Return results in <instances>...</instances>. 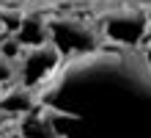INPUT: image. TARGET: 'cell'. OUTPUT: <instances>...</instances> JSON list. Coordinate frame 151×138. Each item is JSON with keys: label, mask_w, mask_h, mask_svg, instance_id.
<instances>
[{"label": "cell", "mask_w": 151, "mask_h": 138, "mask_svg": "<svg viewBox=\"0 0 151 138\" xmlns=\"http://www.w3.org/2000/svg\"><path fill=\"white\" fill-rule=\"evenodd\" d=\"M36 97L52 138H151V64L137 47L66 58Z\"/></svg>", "instance_id": "cell-1"}, {"label": "cell", "mask_w": 151, "mask_h": 138, "mask_svg": "<svg viewBox=\"0 0 151 138\" xmlns=\"http://www.w3.org/2000/svg\"><path fill=\"white\" fill-rule=\"evenodd\" d=\"M47 33H50V44L63 55V61L102 47L99 28H93L91 22L80 20V17H69V14L47 17Z\"/></svg>", "instance_id": "cell-2"}, {"label": "cell", "mask_w": 151, "mask_h": 138, "mask_svg": "<svg viewBox=\"0 0 151 138\" xmlns=\"http://www.w3.org/2000/svg\"><path fill=\"white\" fill-rule=\"evenodd\" d=\"M148 14L143 8H113L99 20V33L115 47H140L148 33Z\"/></svg>", "instance_id": "cell-3"}, {"label": "cell", "mask_w": 151, "mask_h": 138, "mask_svg": "<svg viewBox=\"0 0 151 138\" xmlns=\"http://www.w3.org/2000/svg\"><path fill=\"white\" fill-rule=\"evenodd\" d=\"M63 64L60 55L52 44H39V47H25L19 61H17V83L25 88L39 91L44 83L58 72V66Z\"/></svg>", "instance_id": "cell-4"}, {"label": "cell", "mask_w": 151, "mask_h": 138, "mask_svg": "<svg viewBox=\"0 0 151 138\" xmlns=\"http://www.w3.org/2000/svg\"><path fill=\"white\" fill-rule=\"evenodd\" d=\"M36 108H39V97L33 88L11 83L0 91V113L6 116H30Z\"/></svg>", "instance_id": "cell-5"}, {"label": "cell", "mask_w": 151, "mask_h": 138, "mask_svg": "<svg viewBox=\"0 0 151 138\" xmlns=\"http://www.w3.org/2000/svg\"><path fill=\"white\" fill-rule=\"evenodd\" d=\"M14 39L22 44V47H39V44H47L50 42V33H47V17H39V14H22L19 28H17Z\"/></svg>", "instance_id": "cell-6"}, {"label": "cell", "mask_w": 151, "mask_h": 138, "mask_svg": "<svg viewBox=\"0 0 151 138\" xmlns=\"http://www.w3.org/2000/svg\"><path fill=\"white\" fill-rule=\"evenodd\" d=\"M14 80H17V64L0 55V91H3L6 86H11Z\"/></svg>", "instance_id": "cell-7"}, {"label": "cell", "mask_w": 151, "mask_h": 138, "mask_svg": "<svg viewBox=\"0 0 151 138\" xmlns=\"http://www.w3.org/2000/svg\"><path fill=\"white\" fill-rule=\"evenodd\" d=\"M143 55H146V61L151 64V42H146V47H143Z\"/></svg>", "instance_id": "cell-8"}, {"label": "cell", "mask_w": 151, "mask_h": 138, "mask_svg": "<svg viewBox=\"0 0 151 138\" xmlns=\"http://www.w3.org/2000/svg\"><path fill=\"white\" fill-rule=\"evenodd\" d=\"M0 42H3V25H0Z\"/></svg>", "instance_id": "cell-9"}]
</instances>
